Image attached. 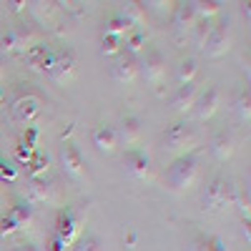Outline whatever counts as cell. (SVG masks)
<instances>
[{
    "instance_id": "5",
    "label": "cell",
    "mask_w": 251,
    "mask_h": 251,
    "mask_svg": "<svg viewBox=\"0 0 251 251\" xmlns=\"http://www.w3.org/2000/svg\"><path fill=\"white\" fill-rule=\"evenodd\" d=\"M196 23H199V15H196L194 3H178L174 8V38H176V43H183L186 35L196 28Z\"/></svg>"
},
{
    "instance_id": "29",
    "label": "cell",
    "mask_w": 251,
    "mask_h": 251,
    "mask_svg": "<svg viewBox=\"0 0 251 251\" xmlns=\"http://www.w3.org/2000/svg\"><path fill=\"white\" fill-rule=\"evenodd\" d=\"M194 8H196V15L201 20H211L214 15L221 13V3H214V0H208V3H194Z\"/></svg>"
},
{
    "instance_id": "9",
    "label": "cell",
    "mask_w": 251,
    "mask_h": 251,
    "mask_svg": "<svg viewBox=\"0 0 251 251\" xmlns=\"http://www.w3.org/2000/svg\"><path fill=\"white\" fill-rule=\"evenodd\" d=\"M25 201L28 203H58V191L46 178H33L25 186Z\"/></svg>"
},
{
    "instance_id": "7",
    "label": "cell",
    "mask_w": 251,
    "mask_h": 251,
    "mask_svg": "<svg viewBox=\"0 0 251 251\" xmlns=\"http://www.w3.org/2000/svg\"><path fill=\"white\" fill-rule=\"evenodd\" d=\"M60 166H63V171H66L71 178H75V181H80V178H86V161H83V156H80V151L75 149L73 143H68V141H63V146H60Z\"/></svg>"
},
{
    "instance_id": "10",
    "label": "cell",
    "mask_w": 251,
    "mask_h": 251,
    "mask_svg": "<svg viewBox=\"0 0 251 251\" xmlns=\"http://www.w3.org/2000/svg\"><path fill=\"white\" fill-rule=\"evenodd\" d=\"M30 43H33V33L23 25H18V28H10L3 38H0V50H5V53L28 50Z\"/></svg>"
},
{
    "instance_id": "36",
    "label": "cell",
    "mask_w": 251,
    "mask_h": 251,
    "mask_svg": "<svg viewBox=\"0 0 251 251\" xmlns=\"http://www.w3.org/2000/svg\"><path fill=\"white\" fill-rule=\"evenodd\" d=\"M33 13L38 18H50L53 15V3H33Z\"/></svg>"
},
{
    "instance_id": "21",
    "label": "cell",
    "mask_w": 251,
    "mask_h": 251,
    "mask_svg": "<svg viewBox=\"0 0 251 251\" xmlns=\"http://www.w3.org/2000/svg\"><path fill=\"white\" fill-rule=\"evenodd\" d=\"M133 30H138V28H133L128 20H126L121 13H116V15H111L108 20H106V28H103V33H108V35H116V38H126V35H131Z\"/></svg>"
},
{
    "instance_id": "3",
    "label": "cell",
    "mask_w": 251,
    "mask_h": 251,
    "mask_svg": "<svg viewBox=\"0 0 251 251\" xmlns=\"http://www.w3.org/2000/svg\"><path fill=\"white\" fill-rule=\"evenodd\" d=\"M86 214H88V206L83 203V206H68V208H63V211L58 214L55 219V234L63 244H73L75 236L80 234V226L83 221H86Z\"/></svg>"
},
{
    "instance_id": "34",
    "label": "cell",
    "mask_w": 251,
    "mask_h": 251,
    "mask_svg": "<svg viewBox=\"0 0 251 251\" xmlns=\"http://www.w3.org/2000/svg\"><path fill=\"white\" fill-rule=\"evenodd\" d=\"M15 178H18L15 166H10L5 158H0V181H8V183H13Z\"/></svg>"
},
{
    "instance_id": "31",
    "label": "cell",
    "mask_w": 251,
    "mask_h": 251,
    "mask_svg": "<svg viewBox=\"0 0 251 251\" xmlns=\"http://www.w3.org/2000/svg\"><path fill=\"white\" fill-rule=\"evenodd\" d=\"M236 113H239V121L249 123V118H251V98H249V91H244L236 98Z\"/></svg>"
},
{
    "instance_id": "23",
    "label": "cell",
    "mask_w": 251,
    "mask_h": 251,
    "mask_svg": "<svg viewBox=\"0 0 251 251\" xmlns=\"http://www.w3.org/2000/svg\"><path fill=\"white\" fill-rule=\"evenodd\" d=\"M121 15L128 20V23L138 30H143V23H146V5L143 3H126Z\"/></svg>"
},
{
    "instance_id": "15",
    "label": "cell",
    "mask_w": 251,
    "mask_h": 251,
    "mask_svg": "<svg viewBox=\"0 0 251 251\" xmlns=\"http://www.w3.org/2000/svg\"><path fill=\"white\" fill-rule=\"evenodd\" d=\"M196 100H199V86L196 83H186V86H181L171 100V106L176 113H186V111H191L196 106Z\"/></svg>"
},
{
    "instance_id": "26",
    "label": "cell",
    "mask_w": 251,
    "mask_h": 251,
    "mask_svg": "<svg viewBox=\"0 0 251 251\" xmlns=\"http://www.w3.org/2000/svg\"><path fill=\"white\" fill-rule=\"evenodd\" d=\"M211 28H214L211 20H199V23H196V28H194V46H196V48L203 50L208 35H211Z\"/></svg>"
},
{
    "instance_id": "4",
    "label": "cell",
    "mask_w": 251,
    "mask_h": 251,
    "mask_svg": "<svg viewBox=\"0 0 251 251\" xmlns=\"http://www.w3.org/2000/svg\"><path fill=\"white\" fill-rule=\"evenodd\" d=\"M194 146H196V131H194V126H188L186 121L174 123L171 128L163 133V151L176 153L178 158L186 156Z\"/></svg>"
},
{
    "instance_id": "42",
    "label": "cell",
    "mask_w": 251,
    "mask_h": 251,
    "mask_svg": "<svg viewBox=\"0 0 251 251\" xmlns=\"http://www.w3.org/2000/svg\"><path fill=\"white\" fill-rule=\"evenodd\" d=\"M0 78H3V68H0Z\"/></svg>"
},
{
    "instance_id": "1",
    "label": "cell",
    "mask_w": 251,
    "mask_h": 251,
    "mask_svg": "<svg viewBox=\"0 0 251 251\" xmlns=\"http://www.w3.org/2000/svg\"><path fill=\"white\" fill-rule=\"evenodd\" d=\"M234 201H236V188H234L231 181L224 178V176H214L201 191V208L206 214L221 211V208L231 206Z\"/></svg>"
},
{
    "instance_id": "8",
    "label": "cell",
    "mask_w": 251,
    "mask_h": 251,
    "mask_svg": "<svg viewBox=\"0 0 251 251\" xmlns=\"http://www.w3.org/2000/svg\"><path fill=\"white\" fill-rule=\"evenodd\" d=\"M138 73L149 80V83H161L166 75V58L161 50H149L141 60H138Z\"/></svg>"
},
{
    "instance_id": "11",
    "label": "cell",
    "mask_w": 251,
    "mask_h": 251,
    "mask_svg": "<svg viewBox=\"0 0 251 251\" xmlns=\"http://www.w3.org/2000/svg\"><path fill=\"white\" fill-rule=\"evenodd\" d=\"M10 108H13V118L18 123H30L40 113V98L33 96V93L20 96V98H15V103H13Z\"/></svg>"
},
{
    "instance_id": "39",
    "label": "cell",
    "mask_w": 251,
    "mask_h": 251,
    "mask_svg": "<svg viewBox=\"0 0 251 251\" xmlns=\"http://www.w3.org/2000/svg\"><path fill=\"white\" fill-rule=\"evenodd\" d=\"M15 251H40V249H38V246H33V244H20Z\"/></svg>"
},
{
    "instance_id": "2",
    "label": "cell",
    "mask_w": 251,
    "mask_h": 251,
    "mask_svg": "<svg viewBox=\"0 0 251 251\" xmlns=\"http://www.w3.org/2000/svg\"><path fill=\"white\" fill-rule=\"evenodd\" d=\"M199 178V158L186 153L181 158L174 161V166H169V171H166V181L174 191H186V188H191Z\"/></svg>"
},
{
    "instance_id": "41",
    "label": "cell",
    "mask_w": 251,
    "mask_h": 251,
    "mask_svg": "<svg viewBox=\"0 0 251 251\" xmlns=\"http://www.w3.org/2000/svg\"><path fill=\"white\" fill-rule=\"evenodd\" d=\"M0 106H3V91H0Z\"/></svg>"
},
{
    "instance_id": "30",
    "label": "cell",
    "mask_w": 251,
    "mask_h": 251,
    "mask_svg": "<svg viewBox=\"0 0 251 251\" xmlns=\"http://www.w3.org/2000/svg\"><path fill=\"white\" fill-rule=\"evenodd\" d=\"M46 171H48V158H46V156H33V161L28 163V176H30V181L46 176Z\"/></svg>"
},
{
    "instance_id": "27",
    "label": "cell",
    "mask_w": 251,
    "mask_h": 251,
    "mask_svg": "<svg viewBox=\"0 0 251 251\" xmlns=\"http://www.w3.org/2000/svg\"><path fill=\"white\" fill-rule=\"evenodd\" d=\"M100 50H103V55H121V50H123V40L121 38H116V35H108V33H103V40H100Z\"/></svg>"
},
{
    "instance_id": "18",
    "label": "cell",
    "mask_w": 251,
    "mask_h": 251,
    "mask_svg": "<svg viewBox=\"0 0 251 251\" xmlns=\"http://www.w3.org/2000/svg\"><path fill=\"white\" fill-rule=\"evenodd\" d=\"M116 138H121L126 146H131L141 138V121L136 116H126L121 121V128L116 131Z\"/></svg>"
},
{
    "instance_id": "35",
    "label": "cell",
    "mask_w": 251,
    "mask_h": 251,
    "mask_svg": "<svg viewBox=\"0 0 251 251\" xmlns=\"http://www.w3.org/2000/svg\"><path fill=\"white\" fill-rule=\"evenodd\" d=\"M15 231H20V228H18V224H15L10 216L0 219V236H13Z\"/></svg>"
},
{
    "instance_id": "19",
    "label": "cell",
    "mask_w": 251,
    "mask_h": 251,
    "mask_svg": "<svg viewBox=\"0 0 251 251\" xmlns=\"http://www.w3.org/2000/svg\"><path fill=\"white\" fill-rule=\"evenodd\" d=\"M219 103H221L219 91H216V88H208V91L201 96V100H199V108H196L199 118H201V121H208V118L219 111Z\"/></svg>"
},
{
    "instance_id": "17",
    "label": "cell",
    "mask_w": 251,
    "mask_h": 251,
    "mask_svg": "<svg viewBox=\"0 0 251 251\" xmlns=\"http://www.w3.org/2000/svg\"><path fill=\"white\" fill-rule=\"evenodd\" d=\"M126 171H128L133 178H146L149 171H151L149 156H146L143 151H138V149H131L128 153H126Z\"/></svg>"
},
{
    "instance_id": "13",
    "label": "cell",
    "mask_w": 251,
    "mask_h": 251,
    "mask_svg": "<svg viewBox=\"0 0 251 251\" xmlns=\"http://www.w3.org/2000/svg\"><path fill=\"white\" fill-rule=\"evenodd\" d=\"M111 75H113V80H118V83H131V80H136V78H138V60H136L133 55H128V53H121V55L116 58V63L111 66Z\"/></svg>"
},
{
    "instance_id": "33",
    "label": "cell",
    "mask_w": 251,
    "mask_h": 251,
    "mask_svg": "<svg viewBox=\"0 0 251 251\" xmlns=\"http://www.w3.org/2000/svg\"><path fill=\"white\" fill-rule=\"evenodd\" d=\"M15 153H18V161H20V163H25V166H28V163L33 161V156H35V149H33V146H28L25 141H20Z\"/></svg>"
},
{
    "instance_id": "22",
    "label": "cell",
    "mask_w": 251,
    "mask_h": 251,
    "mask_svg": "<svg viewBox=\"0 0 251 251\" xmlns=\"http://www.w3.org/2000/svg\"><path fill=\"white\" fill-rule=\"evenodd\" d=\"M8 216L18 224V228H28V226L33 224V206H30L28 201H18V203L10 208Z\"/></svg>"
},
{
    "instance_id": "24",
    "label": "cell",
    "mask_w": 251,
    "mask_h": 251,
    "mask_svg": "<svg viewBox=\"0 0 251 251\" xmlns=\"http://www.w3.org/2000/svg\"><path fill=\"white\" fill-rule=\"evenodd\" d=\"M191 251H226V246L214 234H201L191 241Z\"/></svg>"
},
{
    "instance_id": "25",
    "label": "cell",
    "mask_w": 251,
    "mask_h": 251,
    "mask_svg": "<svg viewBox=\"0 0 251 251\" xmlns=\"http://www.w3.org/2000/svg\"><path fill=\"white\" fill-rule=\"evenodd\" d=\"M196 73H199L196 58H183V60L178 63V80H181V86H186V83H194Z\"/></svg>"
},
{
    "instance_id": "28",
    "label": "cell",
    "mask_w": 251,
    "mask_h": 251,
    "mask_svg": "<svg viewBox=\"0 0 251 251\" xmlns=\"http://www.w3.org/2000/svg\"><path fill=\"white\" fill-rule=\"evenodd\" d=\"M146 46V33L143 30H133L131 35H126V48H128V55L141 53Z\"/></svg>"
},
{
    "instance_id": "6",
    "label": "cell",
    "mask_w": 251,
    "mask_h": 251,
    "mask_svg": "<svg viewBox=\"0 0 251 251\" xmlns=\"http://www.w3.org/2000/svg\"><path fill=\"white\" fill-rule=\"evenodd\" d=\"M231 50V28L228 23H219L211 28V35H208L206 46H203V53L208 58H221Z\"/></svg>"
},
{
    "instance_id": "37",
    "label": "cell",
    "mask_w": 251,
    "mask_h": 251,
    "mask_svg": "<svg viewBox=\"0 0 251 251\" xmlns=\"http://www.w3.org/2000/svg\"><path fill=\"white\" fill-rule=\"evenodd\" d=\"M38 138H40V131H38V128H25L23 141H25L28 146H33V149H35V146H38Z\"/></svg>"
},
{
    "instance_id": "32",
    "label": "cell",
    "mask_w": 251,
    "mask_h": 251,
    "mask_svg": "<svg viewBox=\"0 0 251 251\" xmlns=\"http://www.w3.org/2000/svg\"><path fill=\"white\" fill-rule=\"evenodd\" d=\"M75 251H103V249H100V241H98V236L88 234V236H83V239L78 241Z\"/></svg>"
},
{
    "instance_id": "40",
    "label": "cell",
    "mask_w": 251,
    "mask_h": 251,
    "mask_svg": "<svg viewBox=\"0 0 251 251\" xmlns=\"http://www.w3.org/2000/svg\"><path fill=\"white\" fill-rule=\"evenodd\" d=\"M23 8H25V3H10V10H13V13H20Z\"/></svg>"
},
{
    "instance_id": "38",
    "label": "cell",
    "mask_w": 251,
    "mask_h": 251,
    "mask_svg": "<svg viewBox=\"0 0 251 251\" xmlns=\"http://www.w3.org/2000/svg\"><path fill=\"white\" fill-rule=\"evenodd\" d=\"M48 251H66V244H63L58 236H53V241H50V249Z\"/></svg>"
},
{
    "instance_id": "20",
    "label": "cell",
    "mask_w": 251,
    "mask_h": 251,
    "mask_svg": "<svg viewBox=\"0 0 251 251\" xmlns=\"http://www.w3.org/2000/svg\"><path fill=\"white\" fill-rule=\"evenodd\" d=\"M93 143H96V149L103 151V153H111L116 149V128H111V126H100V128L93 131Z\"/></svg>"
},
{
    "instance_id": "14",
    "label": "cell",
    "mask_w": 251,
    "mask_h": 251,
    "mask_svg": "<svg viewBox=\"0 0 251 251\" xmlns=\"http://www.w3.org/2000/svg\"><path fill=\"white\" fill-rule=\"evenodd\" d=\"M53 60H55V50L48 46V43H35L28 48V63H30V68L33 71H48L53 68Z\"/></svg>"
},
{
    "instance_id": "16",
    "label": "cell",
    "mask_w": 251,
    "mask_h": 251,
    "mask_svg": "<svg viewBox=\"0 0 251 251\" xmlns=\"http://www.w3.org/2000/svg\"><path fill=\"white\" fill-rule=\"evenodd\" d=\"M236 151V141H234V133L228 131H219L214 138H211V153L216 161H228Z\"/></svg>"
},
{
    "instance_id": "12",
    "label": "cell",
    "mask_w": 251,
    "mask_h": 251,
    "mask_svg": "<svg viewBox=\"0 0 251 251\" xmlns=\"http://www.w3.org/2000/svg\"><path fill=\"white\" fill-rule=\"evenodd\" d=\"M73 75H75V58H73V53H71V50L55 53L53 68H50V78H53L55 83H68Z\"/></svg>"
}]
</instances>
